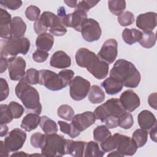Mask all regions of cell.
<instances>
[{"mask_svg": "<svg viewBox=\"0 0 157 157\" xmlns=\"http://www.w3.org/2000/svg\"><path fill=\"white\" fill-rule=\"evenodd\" d=\"M135 21L134 14L128 10L123 11L118 17V21L121 26H127L132 25Z\"/></svg>", "mask_w": 157, "mask_h": 157, "instance_id": "74e56055", "label": "cell"}, {"mask_svg": "<svg viewBox=\"0 0 157 157\" xmlns=\"http://www.w3.org/2000/svg\"><path fill=\"white\" fill-rule=\"evenodd\" d=\"M67 139L63 136L56 133L46 134V139L43 147L41 148V154L44 156L54 157L63 156L66 155Z\"/></svg>", "mask_w": 157, "mask_h": 157, "instance_id": "277c9868", "label": "cell"}, {"mask_svg": "<svg viewBox=\"0 0 157 157\" xmlns=\"http://www.w3.org/2000/svg\"><path fill=\"white\" fill-rule=\"evenodd\" d=\"M101 86L109 95H115L121 91L123 85L117 80L109 77L101 83Z\"/></svg>", "mask_w": 157, "mask_h": 157, "instance_id": "7402d4cb", "label": "cell"}, {"mask_svg": "<svg viewBox=\"0 0 157 157\" xmlns=\"http://www.w3.org/2000/svg\"><path fill=\"white\" fill-rule=\"evenodd\" d=\"M8 132V127L6 124H1L0 125V136L3 137L7 134Z\"/></svg>", "mask_w": 157, "mask_h": 157, "instance_id": "91938a15", "label": "cell"}, {"mask_svg": "<svg viewBox=\"0 0 157 157\" xmlns=\"http://www.w3.org/2000/svg\"><path fill=\"white\" fill-rule=\"evenodd\" d=\"M148 102L151 107L153 108L155 110H156V93H153L149 95Z\"/></svg>", "mask_w": 157, "mask_h": 157, "instance_id": "11a10c76", "label": "cell"}, {"mask_svg": "<svg viewBox=\"0 0 157 157\" xmlns=\"http://www.w3.org/2000/svg\"><path fill=\"white\" fill-rule=\"evenodd\" d=\"M0 4L7 9L15 10L21 6L22 1L18 0H1L0 1Z\"/></svg>", "mask_w": 157, "mask_h": 157, "instance_id": "7dc6e473", "label": "cell"}, {"mask_svg": "<svg viewBox=\"0 0 157 157\" xmlns=\"http://www.w3.org/2000/svg\"><path fill=\"white\" fill-rule=\"evenodd\" d=\"M157 14L153 12L141 13L137 17L136 26L143 32L153 31L156 26Z\"/></svg>", "mask_w": 157, "mask_h": 157, "instance_id": "9a60e30c", "label": "cell"}, {"mask_svg": "<svg viewBox=\"0 0 157 157\" xmlns=\"http://www.w3.org/2000/svg\"><path fill=\"white\" fill-rule=\"evenodd\" d=\"M132 140L135 142L137 148L142 147L147 142L148 132L143 129H137L132 134Z\"/></svg>", "mask_w": 157, "mask_h": 157, "instance_id": "d6a6232c", "label": "cell"}, {"mask_svg": "<svg viewBox=\"0 0 157 157\" xmlns=\"http://www.w3.org/2000/svg\"><path fill=\"white\" fill-rule=\"evenodd\" d=\"M118 118L117 117L115 116H109L107 117L105 120L104 123L105 124V126L109 128V129H112V128H115L118 126Z\"/></svg>", "mask_w": 157, "mask_h": 157, "instance_id": "f5cc1de1", "label": "cell"}, {"mask_svg": "<svg viewBox=\"0 0 157 157\" xmlns=\"http://www.w3.org/2000/svg\"><path fill=\"white\" fill-rule=\"evenodd\" d=\"M16 96L21 100L28 112L40 115L42 112V105L37 90L27 82L24 77L19 80L15 86Z\"/></svg>", "mask_w": 157, "mask_h": 157, "instance_id": "7a4b0ae2", "label": "cell"}, {"mask_svg": "<svg viewBox=\"0 0 157 157\" xmlns=\"http://www.w3.org/2000/svg\"><path fill=\"white\" fill-rule=\"evenodd\" d=\"M57 13L61 23L65 27H71V13H66L64 7L58 8Z\"/></svg>", "mask_w": 157, "mask_h": 157, "instance_id": "7bdbcfd3", "label": "cell"}, {"mask_svg": "<svg viewBox=\"0 0 157 157\" xmlns=\"http://www.w3.org/2000/svg\"><path fill=\"white\" fill-rule=\"evenodd\" d=\"M88 98L89 101L92 104L101 103L105 99L104 91L99 86L96 85H92L88 92Z\"/></svg>", "mask_w": 157, "mask_h": 157, "instance_id": "4316f807", "label": "cell"}, {"mask_svg": "<svg viewBox=\"0 0 157 157\" xmlns=\"http://www.w3.org/2000/svg\"><path fill=\"white\" fill-rule=\"evenodd\" d=\"M50 65L58 69H66L71 66V57L64 51L55 52L50 58Z\"/></svg>", "mask_w": 157, "mask_h": 157, "instance_id": "ac0fdd59", "label": "cell"}, {"mask_svg": "<svg viewBox=\"0 0 157 157\" xmlns=\"http://www.w3.org/2000/svg\"><path fill=\"white\" fill-rule=\"evenodd\" d=\"M104 151L99 147L98 143L94 141L86 142L83 156L85 157H102L105 155Z\"/></svg>", "mask_w": 157, "mask_h": 157, "instance_id": "83f0119b", "label": "cell"}, {"mask_svg": "<svg viewBox=\"0 0 157 157\" xmlns=\"http://www.w3.org/2000/svg\"><path fill=\"white\" fill-rule=\"evenodd\" d=\"M96 120L93 112L86 111L74 115L71 120V123L75 129L81 132L93 124L95 123Z\"/></svg>", "mask_w": 157, "mask_h": 157, "instance_id": "5bb4252c", "label": "cell"}, {"mask_svg": "<svg viewBox=\"0 0 157 157\" xmlns=\"http://www.w3.org/2000/svg\"><path fill=\"white\" fill-rule=\"evenodd\" d=\"M119 99L124 109L129 112L134 111L140 104L139 96L132 90H127L123 92Z\"/></svg>", "mask_w": 157, "mask_h": 157, "instance_id": "2e32d148", "label": "cell"}, {"mask_svg": "<svg viewBox=\"0 0 157 157\" xmlns=\"http://www.w3.org/2000/svg\"><path fill=\"white\" fill-rule=\"evenodd\" d=\"M39 124L42 130L45 134L56 133L58 130L56 122L45 115L40 117V121Z\"/></svg>", "mask_w": 157, "mask_h": 157, "instance_id": "f1b7e54d", "label": "cell"}, {"mask_svg": "<svg viewBox=\"0 0 157 157\" xmlns=\"http://www.w3.org/2000/svg\"><path fill=\"white\" fill-rule=\"evenodd\" d=\"M126 112L120 102V99L111 98L97 107L93 113L96 119L104 122L105 119L109 116L112 115L120 118Z\"/></svg>", "mask_w": 157, "mask_h": 157, "instance_id": "5b68a950", "label": "cell"}, {"mask_svg": "<svg viewBox=\"0 0 157 157\" xmlns=\"http://www.w3.org/2000/svg\"><path fill=\"white\" fill-rule=\"evenodd\" d=\"M7 59L10 78L13 81H19L26 75L25 60L21 56L10 57Z\"/></svg>", "mask_w": 157, "mask_h": 157, "instance_id": "8fae6325", "label": "cell"}, {"mask_svg": "<svg viewBox=\"0 0 157 157\" xmlns=\"http://www.w3.org/2000/svg\"><path fill=\"white\" fill-rule=\"evenodd\" d=\"M99 1H90V0H83L78 1L75 9L82 10L86 12H88L90 9L94 7Z\"/></svg>", "mask_w": 157, "mask_h": 157, "instance_id": "bcb514c9", "label": "cell"}, {"mask_svg": "<svg viewBox=\"0 0 157 157\" xmlns=\"http://www.w3.org/2000/svg\"><path fill=\"white\" fill-rule=\"evenodd\" d=\"M90 82L81 76H75L69 83V94L71 98L77 101L86 98L90 89Z\"/></svg>", "mask_w": 157, "mask_h": 157, "instance_id": "52a82bcc", "label": "cell"}, {"mask_svg": "<svg viewBox=\"0 0 157 157\" xmlns=\"http://www.w3.org/2000/svg\"><path fill=\"white\" fill-rule=\"evenodd\" d=\"M133 124L134 118L131 113L126 112L118 118V126L123 129H130Z\"/></svg>", "mask_w": 157, "mask_h": 157, "instance_id": "ab89813d", "label": "cell"}, {"mask_svg": "<svg viewBox=\"0 0 157 157\" xmlns=\"http://www.w3.org/2000/svg\"><path fill=\"white\" fill-rule=\"evenodd\" d=\"M40 13V9L35 6L31 5L28 6L25 10V15L30 21H36L39 18Z\"/></svg>", "mask_w": 157, "mask_h": 157, "instance_id": "b9f144b4", "label": "cell"}, {"mask_svg": "<svg viewBox=\"0 0 157 157\" xmlns=\"http://www.w3.org/2000/svg\"><path fill=\"white\" fill-rule=\"evenodd\" d=\"M25 77L30 85H37L39 83V71L36 69L30 68L28 69Z\"/></svg>", "mask_w": 157, "mask_h": 157, "instance_id": "60d3db41", "label": "cell"}, {"mask_svg": "<svg viewBox=\"0 0 157 157\" xmlns=\"http://www.w3.org/2000/svg\"><path fill=\"white\" fill-rule=\"evenodd\" d=\"M11 15L5 9H0V36L1 39L12 37Z\"/></svg>", "mask_w": 157, "mask_h": 157, "instance_id": "e0dca14e", "label": "cell"}, {"mask_svg": "<svg viewBox=\"0 0 157 157\" xmlns=\"http://www.w3.org/2000/svg\"><path fill=\"white\" fill-rule=\"evenodd\" d=\"M26 31V25L20 17H14L12 19L11 34L12 37L21 38Z\"/></svg>", "mask_w": 157, "mask_h": 157, "instance_id": "603a6c76", "label": "cell"}, {"mask_svg": "<svg viewBox=\"0 0 157 157\" xmlns=\"http://www.w3.org/2000/svg\"><path fill=\"white\" fill-rule=\"evenodd\" d=\"M113 136L115 141L117 150L124 156H132L136 153L138 148L131 137L119 133H115Z\"/></svg>", "mask_w": 157, "mask_h": 157, "instance_id": "7c38bea8", "label": "cell"}, {"mask_svg": "<svg viewBox=\"0 0 157 157\" xmlns=\"http://www.w3.org/2000/svg\"><path fill=\"white\" fill-rule=\"evenodd\" d=\"M13 118L18 119L21 117L24 112L23 107L15 101H11L8 104Z\"/></svg>", "mask_w": 157, "mask_h": 157, "instance_id": "ee69618b", "label": "cell"}, {"mask_svg": "<svg viewBox=\"0 0 157 157\" xmlns=\"http://www.w3.org/2000/svg\"><path fill=\"white\" fill-rule=\"evenodd\" d=\"M0 72L2 74L3 73L4 71H6V70L7 69V68H8V59L7 58H4V57H2L1 56V59H0Z\"/></svg>", "mask_w": 157, "mask_h": 157, "instance_id": "6f0895ef", "label": "cell"}, {"mask_svg": "<svg viewBox=\"0 0 157 157\" xmlns=\"http://www.w3.org/2000/svg\"><path fill=\"white\" fill-rule=\"evenodd\" d=\"M0 93H1V101L5 100L9 94V87L8 83L3 78H0Z\"/></svg>", "mask_w": 157, "mask_h": 157, "instance_id": "816d5d0a", "label": "cell"}, {"mask_svg": "<svg viewBox=\"0 0 157 157\" xmlns=\"http://www.w3.org/2000/svg\"><path fill=\"white\" fill-rule=\"evenodd\" d=\"M58 123L59 126L60 131L68 135L71 138H75L80 134V132L74 128L72 124L67 123L64 121H58Z\"/></svg>", "mask_w": 157, "mask_h": 157, "instance_id": "836d02e7", "label": "cell"}, {"mask_svg": "<svg viewBox=\"0 0 157 157\" xmlns=\"http://www.w3.org/2000/svg\"><path fill=\"white\" fill-rule=\"evenodd\" d=\"M33 28L35 33L38 34H42L43 33H47V31L48 30V28H46L41 22L40 18H38L37 20H36L33 24Z\"/></svg>", "mask_w": 157, "mask_h": 157, "instance_id": "db71d44e", "label": "cell"}, {"mask_svg": "<svg viewBox=\"0 0 157 157\" xmlns=\"http://www.w3.org/2000/svg\"><path fill=\"white\" fill-rule=\"evenodd\" d=\"M107 156H112V157H123L124 155L123 154H121L120 151H118V150H115V151H112V152H110V153H109L107 155Z\"/></svg>", "mask_w": 157, "mask_h": 157, "instance_id": "6125c7cd", "label": "cell"}, {"mask_svg": "<svg viewBox=\"0 0 157 157\" xmlns=\"http://www.w3.org/2000/svg\"><path fill=\"white\" fill-rule=\"evenodd\" d=\"M13 117L10 109L7 104L0 105V124H8L12 121Z\"/></svg>", "mask_w": 157, "mask_h": 157, "instance_id": "8d00e7d4", "label": "cell"}, {"mask_svg": "<svg viewBox=\"0 0 157 157\" xmlns=\"http://www.w3.org/2000/svg\"><path fill=\"white\" fill-rule=\"evenodd\" d=\"M58 116L66 121H71L74 117V110L72 107L67 104L60 105L57 110Z\"/></svg>", "mask_w": 157, "mask_h": 157, "instance_id": "d590c367", "label": "cell"}, {"mask_svg": "<svg viewBox=\"0 0 157 157\" xmlns=\"http://www.w3.org/2000/svg\"><path fill=\"white\" fill-rule=\"evenodd\" d=\"M30 48V41L27 37L1 39V56L9 58L17 56L18 54L25 55Z\"/></svg>", "mask_w": 157, "mask_h": 157, "instance_id": "3957f363", "label": "cell"}, {"mask_svg": "<svg viewBox=\"0 0 157 157\" xmlns=\"http://www.w3.org/2000/svg\"><path fill=\"white\" fill-rule=\"evenodd\" d=\"M87 19V12L78 9H75L71 13V28L76 31L80 32L82 25Z\"/></svg>", "mask_w": 157, "mask_h": 157, "instance_id": "d4e9b609", "label": "cell"}, {"mask_svg": "<svg viewBox=\"0 0 157 157\" xmlns=\"http://www.w3.org/2000/svg\"><path fill=\"white\" fill-rule=\"evenodd\" d=\"M50 33L52 35L55 36H62L66 34L67 33V29L65 26H64L61 22L56 23L55 25L52 26V28H49Z\"/></svg>", "mask_w": 157, "mask_h": 157, "instance_id": "681fc988", "label": "cell"}, {"mask_svg": "<svg viewBox=\"0 0 157 157\" xmlns=\"http://www.w3.org/2000/svg\"><path fill=\"white\" fill-rule=\"evenodd\" d=\"M39 84L49 90L59 91L66 87L58 74L53 71L42 69L39 71Z\"/></svg>", "mask_w": 157, "mask_h": 157, "instance_id": "ba28073f", "label": "cell"}, {"mask_svg": "<svg viewBox=\"0 0 157 157\" xmlns=\"http://www.w3.org/2000/svg\"><path fill=\"white\" fill-rule=\"evenodd\" d=\"M26 133L20 128L12 129L4 139V144L10 152H15L22 148L26 139Z\"/></svg>", "mask_w": 157, "mask_h": 157, "instance_id": "30bf717a", "label": "cell"}, {"mask_svg": "<svg viewBox=\"0 0 157 157\" xmlns=\"http://www.w3.org/2000/svg\"><path fill=\"white\" fill-rule=\"evenodd\" d=\"M58 75L66 87L68 85H69L71 80L72 79L74 72L71 69H63L58 73Z\"/></svg>", "mask_w": 157, "mask_h": 157, "instance_id": "c3c4849f", "label": "cell"}, {"mask_svg": "<svg viewBox=\"0 0 157 157\" xmlns=\"http://www.w3.org/2000/svg\"><path fill=\"white\" fill-rule=\"evenodd\" d=\"M110 77L130 88L137 87L141 80V75L134 64L124 59L116 61L110 71Z\"/></svg>", "mask_w": 157, "mask_h": 157, "instance_id": "6da1fadb", "label": "cell"}, {"mask_svg": "<svg viewBox=\"0 0 157 157\" xmlns=\"http://www.w3.org/2000/svg\"><path fill=\"white\" fill-rule=\"evenodd\" d=\"M111 135L109 128L105 125H99L93 131V137L97 142H103Z\"/></svg>", "mask_w": 157, "mask_h": 157, "instance_id": "1f68e13d", "label": "cell"}, {"mask_svg": "<svg viewBox=\"0 0 157 157\" xmlns=\"http://www.w3.org/2000/svg\"><path fill=\"white\" fill-rule=\"evenodd\" d=\"M86 144V142L85 141L67 139L66 148V154L75 157L83 156Z\"/></svg>", "mask_w": 157, "mask_h": 157, "instance_id": "ffe728a7", "label": "cell"}, {"mask_svg": "<svg viewBox=\"0 0 157 157\" xmlns=\"http://www.w3.org/2000/svg\"><path fill=\"white\" fill-rule=\"evenodd\" d=\"M64 2L67 6L71 8H76L78 3V1H64Z\"/></svg>", "mask_w": 157, "mask_h": 157, "instance_id": "94428289", "label": "cell"}, {"mask_svg": "<svg viewBox=\"0 0 157 157\" xmlns=\"http://www.w3.org/2000/svg\"><path fill=\"white\" fill-rule=\"evenodd\" d=\"M54 44L53 36L48 33L39 35L36 40V45L37 49L45 52L50 51Z\"/></svg>", "mask_w": 157, "mask_h": 157, "instance_id": "cb8c5ba5", "label": "cell"}, {"mask_svg": "<svg viewBox=\"0 0 157 157\" xmlns=\"http://www.w3.org/2000/svg\"><path fill=\"white\" fill-rule=\"evenodd\" d=\"M80 32L83 39L88 42L98 40L102 33L99 23L93 18H87L83 22Z\"/></svg>", "mask_w": 157, "mask_h": 157, "instance_id": "9c48e42d", "label": "cell"}, {"mask_svg": "<svg viewBox=\"0 0 157 157\" xmlns=\"http://www.w3.org/2000/svg\"><path fill=\"white\" fill-rule=\"evenodd\" d=\"M101 148L105 152H110L116 148V144L113 136H109L100 144Z\"/></svg>", "mask_w": 157, "mask_h": 157, "instance_id": "f6af8a7d", "label": "cell"}, {"mask_svg": "<svg viewBox=\"0 0 157 157\" xmlns=\"http://www.w3.org/2000/svg\"><path fill=\"white\" fill-rule=\"evenodd\" d=\"M156 42V37L153 31L142 32V36L139 41L140 45L145 48H150L155 46Z\"/></svg>", "mask_w": 157, "mask_h": 157, "instance_id": "f546056e", "label": "cell"}, {"mask_svg": "<svg viewBox=\"0 0 157 157\" xmlns=\"http://www.w3.org/2000/svg\"><path fill=\"white\" fill-rule=\"evenodd\" d=\"M142 36V32L135 28H125L122 32V38L128 45H133L139 42Z\"/></svg>", "mask_w": 157, "mask_h": 157, "instance_id": "484cf974", "label": "cell"}, {"mask_svg": "<svg viewBox=\"0 0 157 157\" xmlns=\"http://www.w3.org/2000/svg\"><path fill=\"white\" fill-rule=\"evenodd\" d=\"M85 68L96 78L101 80L105 78L109 73V64L102 60L93 52L85 63Z\"/></svg>", "mask_w": 157, "mask_h": 157, "instance_id": "8992f818", "label": "cell"}, {"mask_svg": "<svg viewBox=\"0 0 157 157\" xmlns=\"http://www.w3.org/2000/svg\"><path fill=\"white\" fill-rule=\"evenodd\" d=\"M156 124L151 128L150 129V136L151 139L154 141L155 142H156Z\"/></svg>", "mask_w": 157, "mask_h": 157, "instance_id": "680465c9", "label": "cell"}, {"mask_svg": "<svg viewBox=\"0 0 157 157\" xmlns=\"http://www.w3.org/2000/svg\"><path fill=\"white\" fill-rule=\"evenodd\" d=\"M33 59L35 62L37 63H44L45 61L48 57V53L47 52L37 49L33 53Z\"/></svg>", "mask_w": 157, "mask_h": 157, "instance_id": "f907efd6", "label": "cell"}, {"mask_svg": "<svg viewBox=\"0 0 157 157\" xmlns=\"http://www.w3.org/2000/svg\"><path fill=\"white\" fill-rule=\"evenodd\" d=\"M118 54V43L114 39L106 40L101 47L98 56L107 63L112 64L115 61Z\"/></svg>", "mask_w": 157, "mask_h": 157, "instance_id": "4fadbf2b", "label": "cell"}, {"mask_svg": "<svg viewBox=\"0 0 157 157\" xmlns=\"http://www.w3.org/2000/svg\"><path fill=\"white\" fill-rule=\"evenodd\" d=\"M40 117H39V114L29 113L23 118L20 126L25 131L29 132L36 129L40 124Z\"/></svg>", "mask_w": 157, "mask_h": 157, "instance_id": "44dd1931", "label": "cell"}, {"mask_svg": "<svg viewBox=\"0 0 157 157\" xmlns=\"http://www.w3.org/2000/svg\"><path fill=\"white\" fill-rule=\"evenodd\" d=\"M46 134L39 132L32 134L30 138L31 145L36 148H42L45 144Z\"/></svg>", "mask_w": 157, "mask_h": 157, "instance_id": "f35d334b", "label": "cell"}, {"mask_svg": "<svg viewBox=\"0 0 157 157\" xmlns=\"http://www.w3.org/2000/svg\"><path fill=\"white\" fill-rule=\"evenodd\" d=\"M39 18L42 24L47 28H52L60 21L58 15L48 11L44 12Z\"/></svg>", "mask_w": 157, "mask_h": 157, "instance_id": "4dcf8cb0", "label": "cell"}, {"mask_svg": "<svg viewBox=\"0 0 157 157\" xmlns=\"http://www.w3.org/2000/svg\"><path fill=\"white\" fill-rule=\"evenodd\" d=\"M108 6L112 13L118 16L126 9V1L124 0H110L108 1Z\"/></svg>", "mask_w": 157, "mask_h": 157, "instance_id": "e575fe53", "label": "cell"}, {"mask_svg": "<svg viewBox=\"0 0 157 157\" xmlns=\"http://www.w3.org/2000/svg\"><path fill=\"white\" fill-rule=\"evenodd\" d=\"M1 144V148H0V156L1 157H8L9 156V151L7 148V147L5 145L4 142L1 140L0 141Z\"/></svg>", "mask_w": 157, "mask_h": 157, "instance_id": "9f6ffc18", "label": "cell"}, {"mask_svg": "<svg viewBox=\"0 0 157 157\" xmlns=\"http://www.w3.org/2000/svg\"><path fill=\"white\" fill-rule=\"evenodd\" d=\"M137 121L140 128L146 131L150 130L156 124L155 115L148 110H144L139 113Z\"/></svg>", "mask_w": 157, "mask_h": 157, "instance_id": "d6986e66", "label": "cell"}, {"mask_svg": "<svg viewBox=\"0 0 157 157\" xmlns=\"http://www.w3.org/2000/svg\"><path fill=\"white\" fill-rule=\"evenodd\" d=\"M29 156V155H28L27 153L23 152V151H18V152H15L13 153L11 156Z\"/></svg>", "mask_w": 157, "mask_h": 157, "instance_id": "be15d7a7", "label": "cell"}]
</instances>
